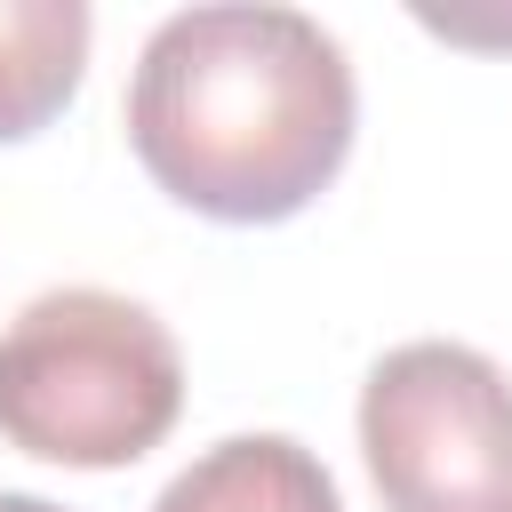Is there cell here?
<instances>
[{
  "label": "cell",
  "mask_w": 512,
  "mask_h": 512,
  "mask_svg": "<svg viewBox=\"0 0 512 512\" xmlns=\"http://www.w3.org/2000/svg\"><path fill=\"white\" fill-rule=\"evenodd\" d=\"M0 512H64V504H48V496H0Z\"/></svg>",
  "instance_id": "6"
},
{
  "label": "cell",
  "mask_w": 512,
  "mask_h": 512,
  "mask_svg": "<svg viewBox=\"0 0 512 512\" xmlns=\"http://www.w3.org/2000/svg\"><path fill=\"white\" fill-rule=\"evenodd\" d=\"M152 512H344L328 464L288 432H240L192 456Z\"/></svg>",
  "instance_id": "4"
},
{
  "label": "cell",
  "mask_w": 512,
  "mask_h": 512,
  "mask_svg": "<svg viewBox=\"0 0 512 512\" xmlns=\"http://www.w3.org/2000/svg\"><path fill=\"white\" fill-rule=\"evenodd\" d=\"M88 72L80 0H0V144L40 136Z\"/></svg>",
  "instance_id": "5"
},
{
  "label": "cell",
  "mask_w": 512,
  "mask_h": 512,
  "mask_svg": "<svg viewBox=\"0 0 512 512\" xmlns=\"http://www.w3.org/2000/svg\"><path fill=\"white\" fill-rule=\"evenodd\" d=\"M384 512H512V376L472 344H400L360 384Z\"/></svg>",
  "instance_id": "3"
},
{
  "label": "cell",
  "mask_w": 512,
  "mask_h": 512,
  "mask_svg": "<svg viewBox=\"0 0 512 512\" xmlns=\"http://www.w3.org/2000/svg\"><path fill=\"white\" fill-rule=\"evenodd\" d=\"M352 64L304 8H184L128 80L144 176L216 224H280L352 152Z\"/></svg>",
  "instance_id": "1"
},
{
  "label": "cell",
  "mask_w": 512,
  "mask_h": 512,
  "mask_svg": "<svg viewBox=\"0 0 512 512\" xmlns=\"http://www.w3.org/2000/svg\"><path fill=\"white\" fill-rule=\"evenodd\" d=\"M184 408V352L136 296L112 288H48L0 328V440L112 472L168 440Z\"/></svg>",
  "instance_id": "2"
}]
</instances>
